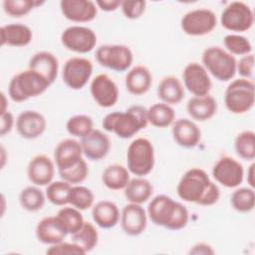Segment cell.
<instances>
[{"mask_svg": "<svg viewBox=\"0 0 255 255\" xmlns=\"http://www.w3.org/2000/svg\"><path fill=\"white\" fill-rule=\"evenodd\" d=\"M177 195L186 202L196 203L202 206H210L217 202L220 191L208 174L201 168L192 167L180 178L177 187Z\"/></svg>", "mask_w": 255, "mask_h": 255, "instance_id": "cell-1", "label": "cell"}, {"mask_svg": "<svg viewBox=\"0 0 255 255\" xmlns=\"http://www.w3.org/2000/svg\"><path fill=\"white\" fill-rule=\"evenodd\" d=\"M147 125V109L139 105L131 106L124 112L109 113L102 121V127L106 131L113 132L123 139L132 137Z\"/></svg>", "mask_w": 255, "mask_h": 255, "instance_id": "cell-2", "label": "cell"}, {"mask_svg": "<svg viewBox=\"0 0 255 255\" xmlns=\"http://www.w3.org/2000/svg\"><path fill=\"white\" fill-rule=\"evenodd\" d=\"M147 215L155 225L173 231L184 228L189 219L187 208L165 194H158L150 200Z\"/></svg>", "mask_w": 255, "mask_h": 255, "instance_id": "cell-3", "label": "cell"}, {"mask_svg": "<svg viewBox=\"0 0 255 255\" xmlns=\"http://www.w3.org/2000/svg\"><path fill=\"white\" fill-rule=\"evenodd\" d=\"M51 85L38 73L28 69L16 74L8 87L9 97L16 103L42 95Z\"/></svg>", "mask_w": 255, "mask_h": 255, "instance_id": "cell-4", "label": "cell"}, {"mask_svg": "<svg viewBox=\"0 0 255 255\" xmlns=\"http://www.w3.org/2000/svg\"><path fill=\"white\" fill-rule=\"evenodd\" d=\"M255 102V86L252 80H233L224 92V104L232 114H244L252 109Z\"/></svg>", "mask_w": 255, "mask_h": 255, "instance_id": "cell-5", "label": "cell"}, {"mask_svg": "<svg viewBox=\"0 0 255 255\" xmlns=\"http://www.w3.org/2000/svg\"><path fill=\"white\" fill-rule=\"evenodd\" d=\"M202 66L216 80L227 82L236 73V60L233 55L218 46L206 48L202 53Z\"/></svg>", "mask_w": 255, "mask_h": 255, "instance_id": "cell-6", "label": "cell"}, {"mask_svg": "<svg viewBox=\"0 0 255 255\" xmlns=\"http://www.w3.org/2000/svg\"><path fill=\"white\" fill-rule=\"evenodd\" d=\"M128 169L136 176H145L151 172L155 162L154 147L150 140L144 137L134 139L127 151Z\"/></svg>", "mask_w": 255, "mask_h": 255, "instance_id": "cell-7", "label": "cell"}, {"mask_svg": "<svg viewBox=\"0 0 255 255\" xmlns=\"http://www.w3.org/2000/svg\"><path fill=\"white\" fill-rule=\"evenodd\" d=\"M97 62L107 69L115 72H125L133 62V54L129 47L119 44L100 46L95 53Z\"/></svg>", "mask_w": 255, "mask_h": 255, "instance_id": "cell-8", "label": "cell"}, {"mask_svg": "<svg viewBox=\"0 0 255 255\" xmlns=\"http://www.w3.org/2000/svg\"><path fill=\"white\" fill-rule=\"evenodd\" d=\"M253 22L251 8L241 1L229 3L220 16L221 26L230 32H245L252 27Z\"/></svg>", "mask_w": 255, "mask_h": 255, "instance_id": "cell-9", "label": "cell"}, {"mask_svg": "<svg viewBox=\"0 0 255 255\" xmlns=\"http://www.w3.org/2000/svg\"><path fill=\"white\" fill-rule=\"evenodd\" d=\"M217 25L216 15L209 9L199 8L187 12L180 22L184 34L192 37H200L211 33Z\"/></svg>", "mask_w": 255, "mask_h": 255, "instance_id": "cell-10", "label": "cell"}, {"mask_svg": "<svg viewBox=\"0 0 255 255\" xmlns=\"http://www.w3.org/2000/svg\"><path fill=\"white\" fill-rule=\"evenodd\" d=\"M63 46L75 53L87 54L91 52L97 44L96 33L85 26H70L61 34Z\"/></svg>", "mask_w": 255, "mask_h": 255, "instance_id": "cell-11", "label": "cell"}, {"mask_svg": "<svg viewBox=\"0 0 255 255\" xmlns=\"http://www.w3.org/2000/svg\"><path fill=\"white\" fill-rule=\"evenodd\" d=\"M93 73V64L87 58L73 57L66 61L62 78L63 82L72 90L83 89Z\"/></svg>", "mask_w": 255, "mask_h": 255, "instance_id": "cell-12", "label": "cell"}, {"mask_svg": "<svg viewBox=\"0 0 255 255\" xmlns=\"http://www.w3.org/2000/svg\"><path fill=\"white\" fill-rule=\"evenodd\" d=\"M212 176L224 187L235 188L243 181V166L233 157L224 155L220 157L213 165Z\"/></svg>", "mask_w": 255, "mask_h": 255, "instance_id": "cell-13", "label": "cell"}, {"mask_svg": "<svg viewBox=\"0 0 255 255\" xmlns=\"http://www.w3.org/2000/svg\"><path fill=\"white\" fill-rule=\"evenodd\" d=\"M182 79L184 87L193 96H205L211 90L212 83L208 72L197 62H191L185 66Z\"/></svg>", "mask_w": 255, "mask_h": 255, "instance_id": "cell-14", "label": "cell"}, {"mask_svg": "<svg viewBox=\"0 0 255 255\" xmlns=\"http://www.w3.org/2000/svg\"><path fill=\"white\" fill-rule=\"evenodd\" d=\"M90 92L96 104L102 108L113 107L119 99L118 86L107 74H99L92 80Z\"/></svg>", "mask_w": 255, "mask_h": 255, "instance_id": "cell-15", "label": "cell"}, {"mask_svg": "<svg viewBox=\"0 0 255 255\" xmlns=\"http://www.w3.org/2000/svg\"><path fill=\"white\" fill-rule=\"evenodd\" d=\"M121 227L123 231L129 236L141 234L147 226V213L141 204H126L120 215Z\"/></svg>", "mask_w": 255, "mask_h": 255, "instance_id": "cell-16", "label": "cell"}, {"mask_svg": "<svg viewBox=\"0 0 255 255\" xmlns=\"http://www.w3.org/2000/svg\"><path fill=\"white\" fill-rule=\"evenodd\" d=\"M47 121L45 117L34 110H25L19 114L16 120V128L21 137L36 139L46 130Z\"/></svg>", "mask_w": 255, "mask_h": 255, "instance_id": "cell-17", "label": "cell"}, {"mask_svg": "<svg viewBox=\"0 0 255 255\" xmlns=\"http://www.w3.org/2000/svg\"><path fill=\"white\" fill-rule=\"evenodd\" d=\"M60 9L63 16L75 23H88L98 14L96 3L90 0H62Z\"/></svg>", "mask_w": 255, "mask_h": 255, "instance_id": "cell-18", "label": "cell"}, {"mask_svg": "<svg viewBox=\"0 0 255 255\" xmlns=\"http://www.w3.org/2000/svg\"><path fill=\"white\" fill-rule=\"evenodd\" d=\"M83 154L90 160L98 161L107 156L111 148L109 136L100 129H93L80 141Z\"/></svg>", "mask_w": 255, "mask_h": 255, "instance_id": "cell-19", "label": "cell"}, {"mask_svg": "<svg viewBox=\"0 0 255 255\" xmlns=\"http://www.w3.org/2000/svg\"><path fill=\"white\" fill-rule=\"evenodd\" d=\"M171 132L175 143L184 148L195 147L201 138V130L198 126L186 118L174 121Z\"/></svg>", "mask_w": 255, "mask_h": 255, "instance_id": "cell-20", "label": "cell"}, {"mask_svg": "<svg viewBox=\"0 0 255 255\" xmlns=\"http://www.w3.org/2000/svg\"><path fill=\"white\" fill-rule=\"evenodd\" d=\"M27 175L29 180L37 186L48 185L53 181L55 164L53 160L45 154L36 155L28 164Z\"/></svg>", "mask_w": 255, "mask_h": 255, "instance_id": "cell-21", "label": "cell"}, {"mask_svg": "<svg viewBox=\"0 0 255 255\" xmlns=\"http://www.w3.org/2000/svg\"><path fill=\"white\" fill-rule=\"evenodd\" d=\"M83 150L79 141L67 138L58 143L54 151V159L58 170H64L77 164L83 157Z\"/></svg>", "mask_w": 255, "mask_h": 255, "instance_id": "cell-22", "label": "cell"}, {"mask_svg": "<svg viewBox=\"0 0 255 255\" xmlns=\"http://www.w3.org/2000/svg\"><path fill=\"white\" fill-rule=\"evenodd\" d=\"M29 69L41 75L50 85H52L58 76L59 61L51 52L41 51L31 57L29 61Z\"/></svg>", "mask_w": 255, "mask_h": 255, "instance_id": "cell-23", "label": "cell"}, {"mask_svg": "<svg viewBox=\"0 0 255 255\" xmlns=\"http://www.w3.org/2000/svg\"><path fill=\"white\" fill-rule=\"evenodd\" d=\"M66 235L67 232L57 216L44 217L36 226V237L44 244L52 245L59 243L65 239Z\"/></svg>", "mask_w": 255, "mask_h": 255, "instance_id": "cell-24", "label": "cell"}, {"mask_svg": "<svg viewBox=\"0 0 255 255\" xmlns=\"http://www.w3.org/2000/svg\"><path fill=\"white\" fill-rule=\"evenodd\" d=\"M125 85L130 94L134 96L143 95L148 92L152 85V75L147 67L137 65L128 72Z\"/></svg>", "mask_w": 255, "mask_h": 255, "instance_id": "cell-25", "label": "cell"}, {"mask_svg": "<svg viewBox=\"0 0 255 255\" xmlns=\"http://www.w3.org/2000/svg\"><path fill=\"white\" fill-rule=\"evenodd\" d=\"M1 45L11 47H25L33 39V32L27 25L13 23L4 25L0 28Z\"/></svg>", "mask_w": 255, "mask_h": 255, "instance_id": "cell-26", "label": "cell"}, {"mask_svg": "<svg viewBox=\"0 0 255 255\" xmlns=\"http://www.w3.org/2000/svg\"><path fill=\"white\" fill-rule=\"evenodd\" d=\"M186 111L193 120L204 122L216 114L217 102L209 94L205 96H194L188 100Z\"/></svg>", "mask_w": 255, "mask_h": 255, "instance_id": "cell-27", "label": "cell"}, {"mask_svg": "<svg viewBox=\"0 0 255 255\" xmlns=\"http://www.w3.org/2000/svg\"><path fill=\"white\" fill-rule=\"evenodd\" d=\"M94 222L103 229H110L117 225L120 219V210L116 203L110 200H101L92 206Z\"/></svg>", "mask_w": 255, "mask_h": 255, "instance_id": "cell-28", "label": "cell"}, {"mask_svg": "<svg viewBox=\"0 0 255 255\" xmlns=\"http://www.w3.org/2000/svg\"><path fill=\"white\" fill-rule=\"evenodd\" d=\"M153 193V186L149 180L144 177L137 176L128 181L124 188L126 199L131 203L142 204L146 202Z\"/></svg>", "mask_w": 255, "mask_h": 255, "instance_id": "cell-29", "label": "cell"}, {"mask_svg": "<svg viewBox=\"0 0 255 255\" xmlns=\"http://www.w3.org/2000/svg\"><path fill=\"white\" fill-rule=\"evenodd\" d=\"M185 92L180 80L174 76L163 78L157 87V96L167 105H177L184 98Z\"/></svg>", "mask_w": 255, "mask_h": 255, "instance_id": "cell-30", "label": "cell"}, {"mask_svg": "<svg viewBox=\"0 0 255 255\" xmlns=\"http://www.w3.org/2000/svg\"><path fill=\"white\" fill-rule=\"evenodd\" d=\"M129 180V170L121 164H111L102 173L103 184L111 190L124 189Z\"/></svg>", "mask_w": 255, "mask_h": 255, "instance_id": "cell-31", "label": "cell"}, {"mask_svg": "<svg viewBox=\"0 0 255 255\" xmlns=\"http://www.w3.org/2000/svg\"><path fill=\"white\" fill-rule=\"evenodd\" d=\"M148 123L156 128H166L175 120V112L170 105L156 103L147 109Z\"/></svg>", "mask_w": 255, "mask_h": 255, "instance_id": "cell-32", "label": "cell"}, {"mask_svg": "<svg viewBox=\"0 0 255 255\" xmlns=\"http://www.w3.org/2000/svg\"><path fill=\"white\" fill-rule=\"evenodd\" d=\"M46 198V193H44L37 185L25 187L22 189L19 195L21 206L30 212H35L42 209Z\"/></svg>", "mask_w": 255, "mask_h": 255, "instance_id": "cell-33", "label": "cell"}, {"mask_svg": "<svg viewBox=\"0 0 255 255\" xmlns=\"http://www.w3.org/2000/svg\"><path fill=\"white\" fill-rule=\"evenodd\" d=\"M99 233L93 223L85 221L82 227L72 234V241L78 244L86 253L92 251L98 244Z\"/></svg>", "mask_w": 255, "mask_h": 255, "instance_id": "cell-34", "label": "cell"}, {"mask_svg": "<svg viewBox=\"0 0 255 255\" xmlns=\"http://www.w3.org/2000/svg\"><path fill=\"white\" fill-rule=\"evenodd\" d=\"M56 216L60 221V223L62 224L63 228L66 230L67 234H71V235L77 232L85 222L83 215L81 213V210L77 209L74 206L62 207L58 211Z\"/></svg>", "mask_w": 255, "mask_h": 255, "instance_id": "cell-35", "label": "cell"}, {"mask_svg": "<svg viewBox=\"0 0 255 255\" xmlns=\"http://www.w3.org/2000/svg\"><path fill=\"white\" fill-rule=\"evenodd\" d=\"M236 154L244 160L255 158V133L252 130H244L238 133L234 139Z\"/></svg>", "mask_w": 255, "mask_h": 255, "instance_id": "cell-36", "label": "cell"}, {"mask_svg": "<svg viewBox=\"0 0 255 255\" xmlns=\"http://www.w3.org/2000/svg\"><path fill=\"white\" fill-rule=\"evenodd\" d=\"M230 203L234 210L246 213L253 210L255 206L254 188L241 187L233 191L230 196Z\"/></svg>", "mask_w": 255, "mask_h": 255, "instance_id": "cell-37", "label": "cell"}, {"mask_svg": "<svg viewBox=\"0 0 255 255\" xmlns=\"http://www.w3.org/2000/svg\"><path fill=\"white\" fill-rule=\"evenodd\" d=\"M72 184L65 180L52 181L47 185L46 197L54 205L64 206L69 204V194Z\"/></svg>", "mask_w": 255, "mask_h": 255, "instance_id": "cell-38", "label": "cell"}, {"mask_svg": "<svg viewBox=\"0 0 255 255\" xmlns=\"http://www.w3.org/2000/svg\"><path fill=\"white\" fill-rule=\"evenodd\" d=\"M94 123L90 116L80 114L75 115L67 121L66 129L75 137H84L88 135L94 128Z\"/></svg>", "mask_w": 255, "mask_h": 255, "instance_id": "cell-39", "label": "cell"}, {"mask_svg": "<svg viewBox=\"0 0 255 255\" xmlns=\"http://www.w3.org/2000/svg\"><path fill=\"white\" fill-rule=\"evenodd\" d=\"M95 196L93 191L82 185H72L69 194V204L79 210H86L93 206Z\"/></svg>", "mask_w": 255, "mask_h": 255, "instance_id": "cell-40", "label": "cell"}, {"mask_svg": "<svg viewBox=\"0 0 255 255\" xmlns=\"http://www.w3.org/2000/svg\"><path fill=\"white\" fill-rule=\"evenodd\" d=\"M44 1L33 0H5L3 2L4 12L15 18H20L29 14L34 8L44 4Z\"/></svg>", "mask_w": 255, "mask_h": 255, "instance_id": "cell-41", "label": "cell"}, {"mask_svg": "<svg viewBox=\"0 0 255 255\" xmlns=\"http://www.w3.org/2000/svg\"><path fill=\"white\" fill-rule=\"evenodd\" d=\"M224 47L227 52L231 55L245 56L250 54L252 51V46L249 40L238 34H228L223 39Z\"/></svg>", "mask_w": 255, "mask_h": 255, "instance_id": "cell-42", "label": "cell"}, {"mask_svg": "<svg viewBox=\"0 0 255 255\" xmlns=\"http://www.w3.org/2000/svg\"><path fill=\"white\" fill-rule=\"evenodd\" d=\"M58 172L62 180H65L73 185L82 183L87 178L89 174V167L86 160L82 158L74 166L64 170H58Z\"/></svg>", "mask_w": 255, "mask_h": 255, "instance_id": "cell-43", "label": "cell"}, {"mask_svg": "<svg viewBox=\"0 0 255 255\" xmlns=\"http://www.w3.org/2000/svg\"><path fill=\"white\" fill-rule=\"evenodd\" d=\"M146 8V2L143 0H125L121 3V10L124 16L129 20L140 18Z\"/></svg>", "mask_w": 255, "mask_h": 255, "instance_id": "cell-44", "label": "cell"}, {"mask_svg": "<svg viewBox=\"0 0 255 255\" xmlns=\"http://www.w3.org/2000/svg\"><path fill=\"white\" fill-rule=\"evenodd\" d=\"M46 253L49 255H84L86 252L75 242H66L61 241L56 244L50 245L46 250Z\"/></svg>", "mask_w": 255, "mask_h": 255, "instance_id": "cell-45", "label": "cell"}, {"mask_svg": "<svg viewBox=\"0 0 255 255\" xmlns=\"http://www.w3.org/2000/svg\"><path fill=\"white\" fill-rule=\"evenodd\" d=\"M236 71L244 79H250L254 72V55L252 53L242 56L238 62H236Z\"/></svg>", "mask_w": 255, "mask_h": 255, "instance_id": "cell-46", "label": "cell"}, {"mask_svg": "<svg viewBox=\"0 0 255 255\" xmlns=\"http://www.w3.org/2000/svg\"><path fill=\"white\" fill-rule=\"evenodd\" d=\"M14 124H15L14 116L10 111H6L2 113L0 117V135L4 136L8 134L12 130Z\"/></svg>", "mask_w": 255, "mask_h": 255, "instance_id": "cell-47", "label": "cell"}, {"mask_svg": "<svg viewBox=\"0 0 255 255\" xmlns=\"http://www.w3.org/2000/svg\"><path fill=\"white\" fill-rule=\"evenodd\" d=\"M188 253L193 254V255H209V254H214L215 251L213 250L211 245L204 243V242H199V243L194 244L190 248Z\"/></svg>", "mask_w": 255, "mask_h": 255, "instance_id": "cell-48", "label": "cell"}, {"mask_svg": "<svg viewBox=\"0 0 255 255\" xmlns=\"http://www.w3.org/2000/svg\"><path fill=\"white\" fill-rule=\"evenodd\" d=\"M96 6L105 12H113L116 11L119 7H121V0H97Z\"/></svg>", "mask_w": 255, "mask_h": 255, "instance_id": "cell-49", "label": "cell"}, {"mask_svg": "<svg viewBox=\"0 0 255 255\" xmlns=\"http://www.w3.org/2000/svg\"><path fill=\"white\" fill-rule=\"evenodd\" d=\"M254 167H255V163H252V164H250V166L248 167V170H247V183L249 184V186L251 188H254V186H255Z\"/></svg>", "mask_w": 255, "mask_h": 255, "instance_id": "cell-50", "label": "cell"}, {"mask_svg": "<svg viewBox=\"0 0 255 255\" xmlns=\"http://www.w3.org/2000/svg\"><path fill=\"white\" fill-rule=\"evenodd\" d=\"M7 106H8V101H7V98L5 96V94L3 92H1V112L0 114L8 111L7 110Z\"/></svg>", "mask_w": 255, "mask_h": 255, "instance_id": "cell-51", "label": "cell"}, {"mask_svg": "<svg viewBox=\"0 0 255 255\" xmlns=\"http://www.w3.org/2000/svg\"><path fill=\"white\" fill-rule=\"evenodd\" d=\"M4 151H5V149H4V146L2 145V146H1V153H2V163H1V167H2V168L4 167V162H5V157H4Z\"/></svg>", "mask_w": 255, "mask_h": 255, "instance_id": "cell-52", "label": "cell"}]
</instances>
